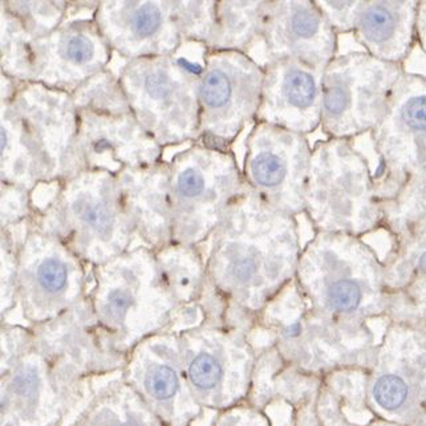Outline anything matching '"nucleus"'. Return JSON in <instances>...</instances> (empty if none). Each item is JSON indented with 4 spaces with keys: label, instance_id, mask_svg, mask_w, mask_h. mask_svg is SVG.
I'll return each instance as SVG.
<instances>
[{
    "label": "nucleus",
    "instance_id": "obj_15",
    "mask_svg": "<svg viewBox=\"0 0 426 426\" xmlns=\"http://www.w3.org/2000/svg\"><path fill=\"white\" fill-rule=\"evenodd\" d=\"M259 43L263 44L266 64L297 60L324 70L337 58L336 32L315 0L266 1Z\"/></svg>",
    "mask_w": 426,
    "mask_h": 426
},
{
    "label": "nucleus",
    "instance_id": "obj_24",
    "mask_svg": "<svg viewBox=\"0 0 426 426\" xmlns=\"http://www.w3.org/2000/svg\"><path fill=\"white\" fill-rule=\"evenodd\" d=\"M174 11L183 40L208 46L217 23V1H174Z\"/></svg>",
    "mask_w": 426,
    "mask_h": 426
},
{
    "label": "nucleus",
    "instance_id": "obj_22",
    "mask_svg": "<svg viewBox=\"0 0 426 426\" xmlns=\"http://www.w3.org/2000/svg\"><path fill=\"white\" fill-rule=\"evenodd\" d=\"M72 99L78 110L133 113L117 75L110 70H102L84 82L72 93Z\"/></svg>",
    "mask_w": 426,
    "mask_h": 426
},
{
    "label": "nucleus",
    "instance_id": "obj_3",
    "mask_svg": "<svg viewBox=\"0 0 426 426\" xmlns=\"http://www.w3.org/2000/svg\"><path fill=\"white\" fill-rule=\"evenodd\" d=\"M295 279L311 308L340 327L368 329V321L387 317L384 263L363 238L315 233Z\"/></svg>",
    "mask_w": 426,
    "mask_h": 426
},
{
    "label": "nucleus",
    "instance_id": "obj_6",
    "mask_svg": "<svg viewBox=\"0 0 426 426\" xmlns=\"http://www.w3.org/2000/svg\"><path fill=\"white\" fill-rule=\"evenodd\" d=\"M304 214L315 233L363 238L383 228L373 174L351 139L317 141L312 148Z\"/></svg>",
    "mask_w": 426,
    "mask_h": 426
},
{
    "label": "nucleus",
    "instance_id": "obj_2",
    "mask_svg": "<svg viewBox=\"0 0 426 426\" xmlns=\"http://www.w3.org/2000/svg\"><path fill=\"white\" fill-rule=\"evenodd\" d=\"M79 113L72 95L19 81L1 100V182L31 191L79 174Z\"/></svg>",
    "mask_w": 426,
    "mask_h": 426
},
{
    "label": "nucleus",
    "instance_id": "obj_8",
    "mask_svg": "<svg viewBox=\"0 0 426 426\" xmlns=\"http://www.w3.org/2000/svg\"><path fill=\"white\" fill-rule=\"evenodd\" d=\"M371 136L378 157L373 181L383 208L426 193L425 76H403Z\"/></svg>",
    "mask_w": 426,
    "mask_h": 426
},
{
    "label": "nucleus",
    "instance_id": "obj_12",
    "mask_svg": "<svg viewBox=\"0 0 426 426\" xmlns=\"http://www.w3.org/2000/svg\"><path fill=\"white\" fill-rule=\"evenodd\" d=\"M312 149L306 136L255 121L246 139L243 177L250 188L288 215L306 213Z\"/></svg>",
    "mask_w": 426,
    "mask_h": 426
},
{
    "label": "nucleus",
    "instance_id": "obj_10",
    "mask_svg": "<svg viewBox=\"0 0 426 426\" xmlns=\"http://www.w3.org/2000/svg\"><path fill=\"white\" fill-rule=\"evenodd\" d=\"M265 68L247 53L210 50L199 85L198 141L231 149L250 122L257 119Z\"/></svg>",
    "mask_w": 426,
    "mask_h": 426
},
{
    "label": "nucleus",
    "instance_id": "obj_16",
    "mask_svg": "<svg viewBox=\"0 0 426 426\" xmlns=\"http://www.w3.org/2000/svg\"><path fill=\"white\" fill-rule=\"evenodd\" d=\"M80 170L117 176L127 169L164 161V148L139 125L133 113L79 110Z\"/></svg>",
    "mask_w": 426,
    "mask_h": 426
},
{
    "label": "nucleus",
    "instance_id": "obj_18",
    "mask_svg": "<svg viewBox=\"0 0 426 426\" xmlns=\"http://www.w3.org/2000/svg\"><path fill=\"white\" fill-rule=\"evenodd\" d=\"M136 234L153 247L173 242V198L168 161L127 169L117 176Z\"/></svg>",
    "mask_w": 426,
    "mask_h": 426
},
{
    "label": "nucleus",
    "instance_id": "obj_20",
    "mask_svg": "<svg viewBox=\"0 0 426 426\" xmlns=\"http://www.w3.org/2000/svg\"><path fill=\"white\" fill-rule=\"evenodd\" d=\"M416 0L363 1L353 36L368 55L404 65L417 43Z\"/></svg>",
    "mask_w": 426,
    "mask_h": 426
},
{
    "label": "nucleus",
    "instance_id": "obj_28",
    "mask_svg": "<svg viewBox=\"0 0 426 426\" xmlns=\"http://www.w3.org/2000/svg\"><path fill=\"white\" fill-rule=\"evenodd\" d=\"M147 388L151 396L168 400L177 392L179 380L171 368L156 367L147 376Z\"/></svg>",
    "mask_w": 426,
    "mask_h": 426
},
{
    "label": "nucleus",
    "instance_id": "obj_19",
    "mask_svg": "<svg viewBox=\"0 0 426 426\" xmlns=\"http://www.w3.org/2000/svg\"><path fill=\"white\" fill-rule=\"evenodd\" d=\"M392 240L384 263L388 291L426 288V197L384 208Z\"/></svg>",
    "mask_w": 426,
    "mask_h": 426
},
{
    "label": "nucleus",
    "instance_id": "obj_4",
    "mask_svg": "<svg viewBox=\"0 0 426 426\" xmlns=\"http://www.w3.org/2000/svg\"><path fill=\"white\" fill-rule=\"evenodd\" d=\"M208 47L183 40L171 55L127 61L117 78L139 125L159 147L199 139V85Z\"/></svg>",
    "mask_w": 426,
    "mask_h": 426
},
{
    "label": "nucleus",
    "instance_id": "obj_1",
    "mask_svg": "<svg viewBox=\"0 0 426 426\" xmlns=\"http://www.w3.org/2000/svg\"><path fill=\"white\" fill-rule=\"evenodd\" d=\"M213 237L214 275L251 302H266L297 277L303 251L297 217L271 206L247 183Z\"/></svg>",
    "mask_w": 426,
    "mask_h": 426
},
{
    "label": "nucleus",
    "instance_id": "obj_29",
    "mask_svg": "<svg viewBox=\"0 0 426 426\" xmlns=\"http://www.w3.org/2000/svg\"><path fill=\"white\" fill-rule=\"evenodd\" d=\"M417 43L426 55V0L418 1L417 12Z\"/></svg>",
    "mask_w": 426,
    "mask_h": 426
},
{
    "label": "nucleus",
    "instance_id": "obj_26",
    "mask_svg": "<svg viewBox=\"0 0 426 426\" xmlns=\"http://www.w3.org/2000/svg\"><path fill=\"white\" fill-rule=\"evenodd\" d=\"M31 217L30 191L1 182V228H10Z\"/></svg>",
    "mask_w": 426,
    "mask_h": 426
},
{
    "label": "nucleus",
    "instance_id": "obj_13",
    "mask_svg": "<svg viewBox=\"0 0 426 426\" xmlns=\"http://www.w3.org/2000/svg\"><path fill=\"white\" fill-rule=\"evenodd\" d=\"M113 50L95 16L70 18L55 31L28 43L27 82L73 93L108 70Z\"/></svg>",
    "mask_w": 426,
    "mask_h": 426
},
{
    "label": "nucleus",
    "instance_id": "obj_17",
    "mask_svg": "<svg viewBox=\"0 0 426 426\" xmlns=\"http://www.w3.org/2000/svg\"><path fill=\"white\" fill-rule=\"evenodd\" d=\"M263 68L265 82L255 121L306 137L321 128L324 70L297 60L274 61Z\"/></svg>",
    "mask_w": 426,
    "mask_h": 426
},
{
    "label": "nucleus",
    "instance_id": "obj_30",
    "mask_svg": "<svg viewBox=\"0 0 426 426\" xmlns=\"http://www.w3.org/2000/svg\"><path fill=\"white\" fill-rule=\"evenodd\" d=\"M121 426H136V425H133V424H130V422H127V424H124V425H121Z\"/></svg>",
    "mask_w": 426,
    "mask_h": 426
},
{
    "label": "nucleus",
    "instance_id": "obj_9",
    "mask_svg": "<svg viewBox=\"0 0 426 426\" xmlns=\"http://www.w3.org/2000/svg\"><path fill=\"white\" fill-rule=\"evenodd\" d=\"M404 65L367 52L337 56L323 75L321 130L331 139H351L372 132L385 116Z\"/></svg>",
    "mask_w": 426,
    "mask_h": 426
},
{
    "label": "nucleus",
    "instance_id": "obj_23",
    "mask_svg": "<svg viewBox=\"0 0 426 426\" xmlns=\"http://www.w3.org/2000/svg\"><path fill=\"white\" fill-rule=\"evenodd\" d=\"M1 9L19 20L32 38L56 30L68 16L70 1H1Z\"/></svg>",
    "mask_w": 426,
    "mask_h": 426
},
{
    "label": "nucleus",
    "instance_id": "obj_21",
    "mask_svg": "<svg viewBox=\"0 0 426 426\" xmlns=\"http://www.w3.org/2000/svg\"><path fill=\"white\" fill-rule=\"evenodd\" d=\"M266 1H217V23L208 41L210 50L250 55L262 33Z\"/></svg>",
    "mask_w": 426,
    "mask_h": 426
},
{
    "label": "nucleus",
    "instance_id": "obj_25",
    "mask_svg": "<svg viewBox=\"0 0 426 426\" xmlns=\"http://www.w3.org/2000/svg\"><path fill=\"white\" fill-rule=\"evenodd\" d=\"M319 10L321 11L328 24L336 32L337 36L341 33H353L356 27L357 14L363 1H336V0H315Z\"/></svg>",
    "mask_w": 426,
    "mask_h": 426
},
{
    "label": "nucleus",
    "instance_id": "obj_27",
    "mask_svg": "<svg viewBox=\"0 0 426 426\" xmlns=\"http://www.w3.org/2000/svg\"><path fill=\"white\" fill-rule=\"evenodd\" d=\"M188 375L196 387L211 389L218 384L222 376V368L211 355L202 353L191 361L188 367Z\"/></svg>",
    "mask_w": 426,
    "mask_h": 426
},
{
    "label": "nucleus",
    "instance_id": "obj_14",
    "mask_svg": "<svg viewBox=\"0 0 426 426\" xmlns=\"http://www.w3.org/2000/svg\"><path fill=\"white\" fill-rule=\"evenodd\" d=\"M95 20L113 53L128 61L171 55L183 43L174 1H99Z\"/></svg>",
    "mask_w": 426,
    "mask_h": 426
},
{
    "label": "nucleus",
    "instance_id": "obj_7",
    "mask_svg": "<svg viewBox=\"0 0 426 426\" xmlns=\"http://www.w3.org/2000/svg\"><path fill=\"white\" fill-rule=\"evenodd\" d=\"M169 162L173 198V242L194 246L215 234L246 181L231 149L201 141Z\"/></svg>",
    "mask_w": 426,
    "mask_h": 426
},
{
    "label": "nucleus",
    "instance_id": "obj_11",
    "mask_svg": "<svg viewBox=\"0 0 426 426\" xmlns=\"http://www.w3.org/2000/svg\"><path fill=\"white\" fill-rule=\"evenodd\" d=\"M369 407L400 426H426V331L389 321L369 368Z\"/></svg>",
    "mask_w": 426,
    "mask_h": 426
},
{
    "label": "nucleus",
    "instance_id": "obj_5",
    "mask_svg": "<svg viewBox=\"0 0 426 426\" xmlns=\"http://www.w3.org/2000/svg\"><path fill=\"white\" fill-rule=\"evenodd\" d=\"M31 225L99 262L124 252L137 235L117 177L96 170L65 179L53 205L31 217Z\"/></svg>",
    "mask_w": 426,
    "mask_h": 426
}]
</instances>
